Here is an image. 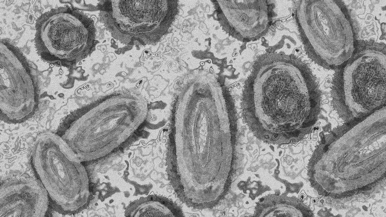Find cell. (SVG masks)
<instances>
[{
	"label": "cell",
	"mask_w": 386,
	"mask_h": 217,
	"mask_svg": "<svg viewBox=\"0 0 386 217\" xmlns=\"http://www.w3.org/2000/svg\"><path fill=\"white\" fill-rule=\"evenodd\" d=\"M236 111L214 74L198 71L181 86L173 107L168 172L187 205L213 207L226 195L237 159Z\"/></svg>",
	"instance_id": "1"
},
{
	"label": "cell",
	"mask_w": 386,
	"mask_h": 217,
	"mask_svg": "<svg viewBox=\"0 0 386 217\" xmlns=\"http://www.w3.org/2000/svg\"><path fill=\"white\" fill-rule=\"evenodd\" d=\"M321 94L309 67L293 55L270 52L260 57L245 82L244 119L258 139L295 143L315 123Z\"/></svg>",
	"instance_id": "2"
},
{
	"label": "cell",
	"mask_w": 386,
	"mask_h": 217,
	"mask_svg": "<svg viewBox=\"0 0 386 217\" xmlns=\"http://www.w3.org/2000/svg\"><path fill=\"white\" fill-rule=\"evenodd\" d=\"M148 115L147 102L140 94L115 92L70 114L57 133L81 162L98 161L127 146Z\"/></svg>",
	"instance_id": "3"
},
{
	"label": "cell",
	"mask_w": 386,
	"mask_h": 217,
	"mask_svg": "<svg viewBox=\"0 0 386 217\" xmlns=\"http://www.w3.org/2000/svg\"><path fill=\"white\" fill-rule=\"evenodd\" d=\"M295 17L305 50L319 65L338 69L354 53V25L342 1H298Z\"/></svg>",
	"instance_id": "4"
},
{
	"label": "cell",
	"mask_w": 386,
	"mask_h": 217,
	"mask_svg": "<svg viewBox=\"0 0 386 217\" xmlns=\"http://www.w3.org/2000/svg\"><path fill=\"white\" fill-rule=\"evenodd\" d=\"M31 162L55 210L74 213L87 206L90 197L87 171L57 133L45 132L37 137Z\"/></svg>",
	"instance_id": "5"
},
{
	"label": "cell",
	"mask_w": 386,
	"mask_h": 217,
	"mask_svg": "<svg viewBox=\"0 0 386 217\" xmlns=\"http://www.w3.org/2000/svg\"><path fill=\"white\" fill-rule=\"evenodd\" d=\"M336 105L353 121L385 107V45L368 43L337 69L332 88Z\"/></svg>",
	"instance_id": "6"
},
{
	"label": "cell",
	"mask_w": 386,
	"mask_h": 217,
	"mask_svg": "<svg viewBox=\"0 0 386 217\" xmlns=\"http://www.w3.org/2000/svg\"><path fill=\"white\" fill-rule=\"evenodd\" d=\"M37 52L45 61L72 66L89 55L98 40L93 21L72 7L53 9L36 23Z\"/></svg>",
	"instance_id": "7"
},
{
	"label": "cell",
	"mask_w": 386,
	"mask_h": 217,
	"mask_svg": "<svg viewBox=\"0 0 386 217\" xmlns=\"http://www.w3.org/2000/svg\"><path fill=\"white\" fill-rule=\"evenodd\" d=\"M111 36L128 45L157 43L168 31L178 12L176 1H103L96 6Z\"/></svg>",
	"instance_id": "8"
},
{
	"label": "cell",
	"mask_w": 386,
	"mask_h": 217,
	"mask_svg": "<svg viewBox=\"0 0 386 217\" xmlns=\"http://www.w3.org/2000/svg\"><path fill=\"white\" fill-rule=\"evenodd\" d=\"M1 118L9 124L23 122L35 114L39 87L31 64L17 47L6 40L0 45Z\"/></svg>",
	"instance_id": "9"
},
{
	"label": "cell",
	"mask_w": 386,
	"mask_h": 217,
	"mask_svg": "<svg viewBox=\"0 0 386 217\" xmlns=\"http://www.w3.org/2000/svg\"><path fill=\"white\" fill-rule=\"evenodd\" d=\"M267 1H215L216 16L222 29L243 42L258 40L268 32L272 6Z\"/></svg>",
	"instance_id": "10"
},
{
	"label": "cell",
	"mask_w": 386,
	"mask_h": 217,
	"mask_svg": "<svg viewBox=\"0 0 386 217\" xmlns=\"http://www.w3.org/2000/svg\"><path fill=\"white\" fill-rule=\"evenodd\" d=\"M49 199L40 181L17 178L5 181L0 189V217L43 216Z\"/></svg>",
	"instance_id": "11"
},
{
	"label": "cell",
	"mask_w": 386,
	"mask_h": 217,
	"mask_svg": "<svg viewBox=\"0 0 386 217\" xmlns=\"http://www.w3.org/2000/svg\"><path fill=\"white\" fill-rule=\"evenodd\" d=\"M127 216H181L178 207L168 200L159 197L142 198L132 202L126 208Z\"/></svg>",
	"instance_id": "12"
},
{
	"label": "cell",
	"mask_w": 386,
	"mask_h": 217,
	"mask_svg": "<svg viewBox=\"0 0 386 217\" xmlns=\"http://www.w3.org/2000/svg\"><path fill=\"white\" fill-rule=\"evenodd\" d=\"M320 202L323 203V200H321Z\"/></svg>",
	"instance_id": "13"
},
{
	"label": "cell",
	"mask_w": 386,
	"mask_h": 217,
	"mask_svg": "<svg viewBox=\"0 0 386 217\" xmlns=\"http://www.w3.org/2000/svg\"><path fill=\"white\" fill-rule=\"evenodd\" d=\"M315 201H316L315 200H313V202H315Z\"/></svg>",
	"instance_id": "14"
}]
</instances>
